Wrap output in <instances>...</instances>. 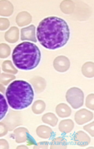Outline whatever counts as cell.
I'll return each instance as SVG.
<instances>
[{
  "label": "cell",
  "instance_id": "22",
  "mask_svg": "<svg viewBox=\"0 0 94 149\" xmlns=\"http://www.w3.org/2000/svg\"><path fill=\"white\" fill-rule=\"evenodd\" d=\"M2 70L4 71V73H8V74H15L17 73V70L16 69L15 67L13 66L12 62L8 60L3 62L2 64Z\"/></svg>",
  "mask_w": 94,
  "mask_h": 149
},
{
  "label": "cell",
  "instance_id": "1",
  "mask_svg": "<svg viewBox=\"0 0 94 149\" xmlns=\"http://www.w3.org/2000/svg\"><path fill=\"white\" fill-rule=\"evenodd\" d=\"M70 30L68 23L58 17H48L40 22L37 28L39 42L49 50L63 47L68 42Z\"/></svg>",
  "mask_w": 94,
  "mask_h": 149
},
{
  "label": "cell",
  "instance_id": "32",
  "mask_svg": "<svg viewBox=\"0 0 94 149\" xmlns=\"http://www.w3.org/2000/svg\"><path fill=\"white\" fill-rule=\"evenodd\" d=\"M0 92H1V94H4V93H6L5 87H4V85H2V84H0Z\"/></svg>",
  "mask_w": 94,
  "mask_h": 149
},
{
  "label": "cell",
  "instance_id": "24",
  "mask_svg": "<svg viewBox=\"0 0 94 149\" xmlns=\"http://www.w3.org/2000/svg\"><path fill=\"white\" fill-rule=\"evenodd\" d=\"M16 76L14 74H8V73H1L0 74V84L3 85H8L15 80Z\"/></svg>",
  "mask_w": 94,
  "mask_h": 149
},
{
  "label": "cell",
  "instance_id": "16",
  "mask_svg": "<svg viewBox=\"0 0 94 149\" xmlns=\"http://www.w3.org/2000/svg\"><path fill=\"white\" fill-rule=\"evenodd\" d=\"M55 112L60 118H67L70 116L71 114V108L67 105L66 104H59L55 108Z\"/></svg>",
  "mask_w": 94,
  "mask_h": 149
},
{
  "label": "cell",
  "instance_id": "33",
  "mask_svg": "<svg viewBox=\"0 0 94 149\" xmlns=\"http://www.w3.org/2000/svg\"><path fill=\"white\" fill-rule=\"evenodd\" d=\"M24 148H28L27 146H24V145H21V146H18L17 149H24Z\"/></svg>",
  "mask_w": 94,
  "mask_h": 149
},
{
  "label": "cell",
  "instance_id": "8",
  "mask_svg": "<svg viewBox=\"0 0 94 149\" xmlns=\"http://www.w3.org/2000/svg\"><path fill=\"white\" fill-rule=\"evenodd\" d=\"M12 135H13V138L15 139L16 143H25V142L29 141V139H31L28 129L26 128H23V127L16 128Z\"/></svg>",
  "mask_w": 94,
  "mask_h": 149
},
{
  "label": "cell",
  "instance_id": "21",
  "mask_svg": "<svg viewBox=\"0 0 94 149\" xmlns=\"http://www.w3.org/2000/svg\"><path fill=\"white\" fill-rule=\"evenodd\" d=\"M46 109V104L41 100H38L35 101L32 104L31 110L35 114H41Z\"/></svg>",
  "mask_w": 94,
  "mask_h": 149
},
{
  "label": "cell",
  "instance_id": "30",
  "mask_svg": "<svg viewBox=\"0 0 94 149\" xmlns=\"http://www.w3.org/2000/svg\"><path fill=\"white\" fill-rule=\"evenodd\" d=\"M0 148L8 149L9 148V144L5 139H0Z\"/></svg>",
  "mask_w": 94,
  "mask_h": 149
},
{
  "label": "cell",
  "instance_id": "20",
  "mask_svg": "<svg viewBox=\"0 0 94 149\" xmlns=\"http://www.w3.org/2000/svg\"><path fill=\"white\" fill-rule=\"evenodd\" d=\"M42 122L46 124H49L52 127H55L58 123V118L53 113H46L42 116Z\"/></svg>",
  "mask_w": 94,
  "mask_h": 149
},
{
  "label": "cell",
  "instance_id": "2",
  "mask_svg": "<svg viewBox=\"0 0 94 149\" xmlns=\"http://www.w3.org/2000/svg\"><path fill=\"white\" fill-rule=\"evenodd\" d=\"M6 96L11 108L21 110L32 104L34 91L32 86L25 80H13L7 88Z\"/></svg>",
  "mask_w": 94,
  "mask_h": 149
},
{
  "label": "cell",
  "instance_id": "31",
  "mask_svg": "<svg viewBox=\"0 0 94 149\" xmlns=\"http://www.w3.org/2000/svg\"><path fill=\"white\" fill-rule=\"evenodd\" d=\"M49 148V143L47 142H44V143H37L34 148Z\"/></svg>",
  "mask_w": 94,
  "mask_h": 149
},
{
  "label": "cell",
  "instance_id": "3",
  "mask_svg": "<svg viewBox=\"0 0 94 149\" xmlns=\"http://www.w3.org/2000/svg\"><path fill=\"white\" fill-rule=\"evenodd\" d=\"M12 58L17 68L31 70L40 64L41 54L35 43L23 42L14 48Z\"/></svg>",
  "mask_w": 94,
  "mask_h": 149
},
{
  "label": "cell",
  "instance_id": "26",
  "mask_svg": "<svg viewBox=\"0 0 94 149\" xmlns=\"http://www.w3.org/2000/svg\"><path fill=\"white\" fill-rule=\"evenodd\" d=\"M93 100L94 95L93 94H90V95H88L87 96V98H86V102H85L86 107L90 109H93V110L94 109Z\"/></svg>",
  "mask_w": 94,
  "mask_h": 149
},
{
  "label": "cell",
  "instance_id": "18",
  "mask_svg": "<svg viewBox=\"0 0 94 149\" xmlns=\"http://www.w3.org/2000/svg\"><path fill=\"white\" fill-rule=\"evenodd\" d=\"M82 73L85 77L93 78L94 76V63L93 61H88L82 66Z\"/></svg>",
  "mask_w": 94,
  "mask_h": 149
},
{
  "label": "cell",
  "instance_id": "28",
  "mask_svg": "<svg viewBox=\"0 0 94 149\" xmlns=\"http://www.w3.org/2000/svg\"><path fill=\"white\" fill-rule=\"evenodd\" d=\"M8 132V128L4 122H0V138L7 135Z\"/></svg>",
  "mask_w": 94,
  "mask_h": 149
},
{
  "label": "cell",
  "instance_id": "15",
  "mask_svg": "<svg viewBox=\"0 0 94 149\" xmlns=\"http://www.w3.org/2000/svg\"><path fill=\"white\" fill-rule=\"evenodd\" d=\"M37 134L41 139H49L52 136L53 130L46 125H40L37 128Z\"/></svg>",
  "mask_w": 94,
  "mask_h": 149
},
{
  "label": "cell",
  "instance_id": "23",
  "mask_svg": "<svg viewBox=\"0 0 94 149\" xmlns=\"http://www.w3.org/2000/svg\"><path fill=\"white\" fill-rule=\"evenodd\" d=\"M8 109V105L7 104L5 97L2 94H0V120L5 117Z\"/></svg>",
  "mask_w": 94,
  "mask_h": 149
},
{
  "label": "cell",
  "instance_id": "25",
  "mask_svg": "<svg viewBox=\"0 0 94 149\" xmlns=\"http://www.w3.org/2000/svg\"><path fill=\"white\" fill-rule=\"evenodd\" d=\"M11 54L10 47L6 43L0 44V58L4 59L8 57Z\"/></svg>",
  "mask_w": 94,
  "mask_h": 149
},
{
  "label": "cell",
  "instance_id": "6",
  "mask_svg": "<svg viewBox=\"0 0 94 149\" xmlns=\"http://www.w3.org/2000/svg\"><path fill=\"white\" fill-rule=\"evenodd\" d=\"M53 66L59 72H65L70 67V61L65 56H59L54 60Z\"/></svg>",
  "mask_w": 94,
  "mask_h": 149
},
{
  "label": "cell",
  "instance_id": "17",
  "mask_svg": "<svg viewBox=\"0 0 94 149\" xmlns=\"http://www.w3.org/2000/svg\"><path fill=\"white\" fill-rule=\"evenodd\" d=\"M75 9V3L73 1H62L60 3V10L64 14L70 15L72 14Z\"/></svg>",
  "mask_w": 94,
  "mask_h": 149
},
{
  "label": "cell",
  "instance_id": "13",
  "mask_svg": "<svg viewBox=\"0 0 94 149\" xmlns=\"http://www.w3.org/2000/svg\"><path fill=\"white\" fill-rule=\"evenodd\" d=\"M4 38L8 42L15 43L19 39V28L17 27H10L4 34Z\"/></svg>",
  "mask_w": 94,
  "mask_h": 149
},
{
  "label": "cell",
  "instance_id": "14",
  "mask_svg": "<svg viewBox=\"0 0 94 149\" xmlns=\"http://www.w3.org/2000/svg\"><path fill=\"white\" fill-rule=\"evenodd\" d=\"M74 128V123L71 119H64L59 122V130L62 133L67 134L72 132Z\"/></svg>",
  "mask_w": 94,
  "mask_h": 149
},
{
  "label": "cell",
  "instance_id": "9",
  "mask_svg": "<svg viewBox=\"0 0 94 149\" xmlns=\"http://www.w3.org/2000/svg\"><path fill=\"white\" fill-rule=\"evenodd\" d=\"M73 141L75 144L79 147H86L90 143L91 139L88 135L86 134V133L83 131H78L73 135Z\"/></svg>",
  "mask_w": 94,
  "mask_h": 149
},
{
  "label": "cell",
  "instance_id": "29",
  "mask_svg": "<svg viewBox=\"0 0 94 149\" xmlns=\"http://www.w3.org/2000/svg\"><path fill=\"white\" fill-rule=\"evenodd\" d=\"M93 127H94V123L93 121L92 123H90L88 125H85L84 127V129L85 131H87L88 133L93 138L94 137V131H93Z\"/></svg>",
  "mask_w": 94,
  "mask_h": 149
},
{
  "label": "cell",
  "instance_id": "34",
  "mask_svg": "<svg viewBox=\"0 0 94 149\" xmlns=\"http://www.w3.org/2000/svg\"><path fill=\"white\" fill-rule=\"evenodd\" d=\"M0 74H1V68H0Z\"/></svg>",
  "mask_w": 94,
  "mask_h": 149
},
{
  "label": "cell",
  "instance_id": "19",
  "mask_svg": "<svg viewBox=\"0 0 94 149\" xmlns=\"http://www.w3.org/2000/svg\"><path fill=\"white\" fill-rule=\"evenodd\" d=\"M67 141L66 139H64L63 137H58L55 138V139H53L51 141V143H50V148L52 149H64L67 148Z\"/></svg>",
  "mask_w": 94,
  "mask_h": 149
},
{
  "label": "cell",
  "instance_id": "5",
  "mask_svg": "<svg viewBox=\"0 0 94 149\" xmlns=\"http://www.w3.org/2000/svg\"><path fill=\"white\" fill-rule=\"evenodd\" d=\"M93 113L87 110L86 109H79L78 112H76L74 115V120L78 125H83L84 123L93 120Z\"/></svg>",
  "mask_w": 94,
  "mask_h": 149
},
{
  "label": "cell",
  "instance_id": "12",
  "mask_svg": "<svg viewBox=\"0 0 94 149\" xmlns=\"http://www.w3.org/2000/svg\"><path fill=\"white\" fill-rule=\"evenodd\" d=\"M14 7L10 1H0V16L9 17L13 13Z\"/></svg>",
  "mask_w": 94,
  "mask_h": 149
},
{
  "label": "cell",
  "instance_id": "7",
  "mask_svg": "<svg viewBox=\"0 0 94 149\" xmlns=\"http://www.w3.org/2000/svg\"><path fill=\"white\" fill-rule=\"evenodd\" d=\"M37 31L34 25H30L28 27H23L21 29V41H30L36 42H37Z\"/></svg>",
  "mask_w": 94,
  "mask_h": 149
},
{
  "label": "cell",
  "instance_id": "10",
  "mask_svg": "<svg viewBox=\"0 0 94 149\" xmlns=\"http://www.w3.org/2000/svg\"><path fill=\"white\" fill-rule=\"evenodd\" d=\"M32 21V17L26 11L20 12L16 17V22L19 27H25L29 25Z\"/></svg>",
  "mask_w": 94,
  "mask_h": 149
},
{
  "label": "cell",
  "instance_id": "11",
  "mask_svg": "<svg viewBox=\"0 0 94 149\" xmlns=\"http://www.w3.org/2000/svg\"><path fill=\"white\" fill-rule=\"evenodd\" d=\"M30 81L37 93H41L42 91H45L46 87V81L43 77H41V76H38V75L34 76L30 80Z\"/></svg>",
  "mask_w": 94,
  "mask_h": 149
},
{
  "label": "cell",
  "instance_id": "27",
  "mask_svg": "<svg viewBox=\"0 0 94 149\" xmlns=\"http://www.w3.org/2000/svg\"><path fill=\"white\" fill-rule=\"evenodd\" d=\"M10 26V21L8 18L1 17L0 18V31L7 30Z\"/></svg>",
  "mask_w": 94,
  "mask_h": 149
},
{
  "label": "cell",
  "instance_id": "4",
  "mask_svg": "<svg viewBox=\"0 0 94 149\" xmlns=\"http://www.w3.org/2000/svg\"><path fill=\"white\" fill-rule=\"evenodd\" d=\"M66 100L73 109H79L83 106L84 101V92L78 87H72L66 92Z\"/></svg>",
  "mask_w": 94,
  "mask_h": 149
}]
</instances>
